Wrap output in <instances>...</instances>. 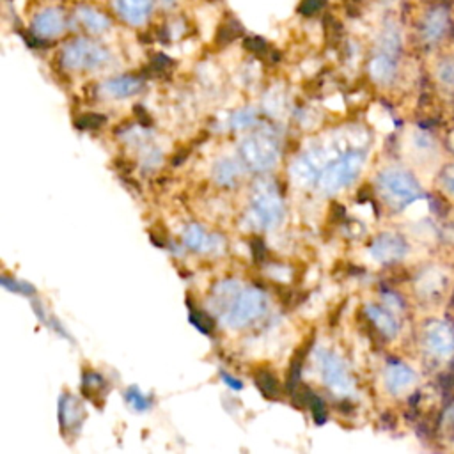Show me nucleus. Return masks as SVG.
Masks as SVG:
<instances>
[{"instance_id": "obj_29", "label": "nucleus", "mask_w": 454, "mask_h": 454, "mask_svg": "<svg viewBox=\"0 0 454 454\" xmlns=\"http://www.w3.org/2000/svg\"><path fill=\"white\" fill-rule=\"evenodd\" d=\"M243 44H245V48H247L250 53H254V55L262 57V55L270 53V46H268V43H266L262 37H259V35L245 37Z\"/></svg>"}, {"instance_id": "obj_11", "label": "nucleus", "mask_w": 454, "mask_h": 454, "mask_svg": "<svg viewBox=\"0 0 454 454\" xmlns=\"http://www.w3.org/2000/svg\"><path fill=\"white\" fill-rule=\"evenodd\" d=\"M367 71L372 82H376L378 85H390L399 71V55L374 50L372 57L369 59Z\"/></svg>"}, {"instance_id": "obj_9", "label": "nucleus", "mask_w": 454, "mask_h": 454, "mask_svg": "<svg viewBox=\"0 0 454 454\" xmlns=\"http://www.w3.org/2000/svg\"><path fill=\"white\" fill-rule=\"evenodd\" d=\"M374 261L381 264H395L403 261L410 250L408 241L395 232H383L369 247Z\"/></svg>"}, {"instance_id": "obj_35", "label": "nucleus", "mask_w": 454, "mask_h": 454, "mask_svg": "<svg viewBox=\"0 0 454 454\" xmlns=\"http://www.w3.org/2000/svg\"><path fill=\"white\" fill-rule=\"evenodd\" d=\"M310 410H312V417L316 419L317 424L325 422V419H326V410H325V404L321 403V399L316 397V399L312 401V404H310Z\"/></svg>"}, {"instance_id": "obj_4", "label": "nucleus", "mask_w": 454, "mask_h": 454, "mask_svg": "<svg viewBox=\"0 0 454 454\" xmlns=\"http://www.w3.org/2000/svg\"><path fill=\"white\" fill-rule=\"evenodd\" d=\"M108 60H110L108 50L99 43L85 37H78L67 43L60 53V64L69 71L96 69L105 66Z\"/></svg>"}, {"instance_id": "obj_2", "label": "nucleus", "mask_w": 454, "mask_h": 454, "mask_svg": "<svg viewBox=\"0 0 454 454\" xmlns=\"http://www.w3.org/2000/svg\"><path fill=\"white\" fill-rule=\"evenodd\" d=\"M420 349L436 365H449L454 360V325L443 317H431L420 330Z\"/></svg>"}, {"instance_id": "obj_39", "label": "nucleus", "mask_w": 454, "mask_h": 454, "mask_svg": "<svg viewBox=\"0 0 454 454\" xmlns=\"http://www.w3.org/2000/svg\"><path fill=\"white\" fill-rule=\"evenodd\" d=\"M447 145H449V149L454 153V131H450V135H449V142H447Z\"/></svg>"}, {"instance_id": "obj_3", "label": "nucleus", "mask_w": 454, "mask_h": 454, "mask_svg": "<svg viewBox=\"0 0 454 454\" xmlns=\"http://www.w3.org/2000/svg\"><path fill=\"white\" fill-rule=\"evenodd\" d=\"M406 149L411 163L417 168L429 172L433 177L447 161L445 145L431 131L424 128H411V131L406 137Z\"/></svg>"}, {"instance_id": "obj_23", "label": "nucleus", "mask_w": 454, "mask_h": 454, "mask_svg": "<svg viewBox=\"0 0 454 454\" xmlns=\"http://www.w3.org/2000/svg\"><path fill=\"white\" fill-rule=\"evenodd\" d=\"M255 385L259 387L261 394L266 397V399H275L280 392V387H278V380L268 372V371H259L255 374Z\"/></svg>"}, {"instance_id": "obj_15", "label": "nucleus", "mask_w": 454, "mask_h": 454, "mask_svg": "<svg viewBox=\"0 0 454 454\" xmlns=\"http://www.w3.org/2000/svg\"><path fill=\"white\" fill-rule=\"evenodd\" d=\"M74 20L78 21V25H80L85 32L94 34V35L106 32V30L110 28V25H112L110 18H108L103 11L96 9L94 5H85V4L76 5V9H74Z\"/></svg>"}, {"instance_id": "obj_14", "label": "nucleus", "mask_w": 454, "mask_h": 454, "mask_svg": "<svg viewBox=\"0 0 454 454\" xmlns=\"http://www.w3.org/2000/svg\"><path fill=\"white\" fill-rule=\"evenodd\" d=\"M117 16L129 25H142L153 12V0H114Z\"/></svg>"}, {"instance_id": "obj_32", "label": "nucleus", "mask_w": 454, "mask_h": 454, "mask_svg": "<svg viewBox=\"0 0 454 454\" xmlns=\"http://www.w3.org/2000/svg\"><path fill=\"white\" fill-rule=\"evenodd\" d=\"M192 321L204 333H211L215 330V321L202 310H193L192 312Z\"/></svg>"}, {"instance_id": "obj_5", "label": "nucleus", "mask_w": 454, "mask_h": 454, "mask_svg": "<svg viewBox=\"0 0 454 454\" xmlns=\"http://www.w3.org/2000/svg\"><path fill=\"white\" fill-rule=\"evenodd\" d=\"M452 18L450 11L443 4H434L427 7L417 23V35L422 46L436 48L440 46L447 35L452 34Z\"/></svg>"}, {"instance_id": "obj_26", "label": "nucleus", "mask_w": 454, "mask_h": 454, "mask_svg": "<svg viewBox=\"0 0 454 454\" xmlns=\"http://www.w3.org/2000/svg\"><path fill=\"white\" fill-rule=\"evenodd\" d=\"M184 239H186V245L192 247L193 250H207V248L211 247L209 238H207L206 232H204L200 227H197V225H190V227H188Z\"/></svg>"}, {"instance_id": "obj_13", "label": "nucleus", "mask_w": 454, "mask_h": 454, "mask_svg": "<svg viewBox=\"0 0 454 454\" xmlns=\"http://www.w3.org/2000/svg\"><path fill=\"white\" fill-rule=\"evenodd\" d=\"M367 319L372 323V326L378 330V333L385 339H394L399 333V321L397 314L383 305H367L365 307Z\"/></svg>"}, {"instance_id": "obj_40", "label": "nucleus", "mask_w": 454, "mask_h": 454, "mask_svg": "<svg viewBox=\"0 0 454 454\" xmlns=\"http://www.w3.org/2000/svg\"><path fill=\"white\" fill-rule=\"evenodd\" d=\"M163 2H165V4H172L174 0H163Z\"/></svg>"}, {"instance_id": "obj_8", "label": "nucleus", "mask_w": 454, "mask_h": 454, "mask_svg": "<svg viewBox=\"0 0 454 454\" xmlns=\"http://www.w3.org/2000/svg\"><path fill=\"white\" fill-rule=\"evenodd\" d=\"M264 310V296L255 289H245L234 300L229 314L225 316V323L234 328L245 326L247 323L259 317Z\"/></svg>"}, {"instance_id": "obj_19", "label": "nucleus", "mask_w": 454, "mask_h": 454, "mask_svg": "<svg viewBox=\"0 0 454 454\" xmlns=\"http://www.w3.org/2000/svg\"><path fill=\"white\" fill-rule=\"evenodd\" d=\"M142 89V80L137 76H117L103 83V92L112 98H128Z\"/></svg>"}, {"instance_id": "obj_34", "label": "nucleus", "mask_w": 454, "mask_h": 454, "mask_svg": "<svg viewBox=\"0 0 454 454\" xmlns=\"http://www.w3.org/2000/svg\"><path fill=\"white\" fill-rule=\"evenodd\" d=\"M126 401H129L138 411H142V410H145V408L151 406V403H149L137 388H131L129 392H126Z\"/></svg>"}, {"instance_id": "obj_18", "label": "nucleus", "mask_w": 454, "mask_h": 454, "mask_svg": "<svg viewBox=\"0 0 454 454\" xmlns=\"http://www.w3.org/2000/svg\"><path fill=\"white\" fill-rule=\"evenodd\" d=\"M243 154L255 168H266L275 161V151L268 140H247L243 144Z\"/></svg>"}, {"instance_id": "obj_17", "label": "nucleus", "mask_w": 454, "mask_h": 454, "mask_svg": "<svg viewBox=\"0 0 454 454\" xmlns=\"http://www.w3.org/2000/svg\"><path fill=\"white\" fill-rule=\"evenodd\" d=\"M431 74L434 85L442 92L454 94V53H442L436 57Z\"/></svg>"}, {"instance_id": "obj_20", "label": "nucleus", "mask_w": 454, "mask_h": 454, "mask_svg": "<svg viewBox=\"0 0 454 454\" xmlns=\"http://www.w3.org/2000/svg\"><path fill=\"white\" fill-rule=\"evenodd\" d=\"M255 209H257V216L262 223L270 225L275 223L280 218V200L275 195L270 193H261L255 199Z\"/></svg>"}, {"instance_id": "obj_16", "label": "nucleus", "mask_w": 454, "mask_h": 454, "mask_svg": "<svg viewBox=\"0 0 454 454\" xmlns=\"http://www.w3.org/2000/svg\"><path fill=\"white\" fill-rule=\"evenodd\" d=\"M447 284H449V277L442 268L440 270L427 268L420 273V277L417 280V289L424 298L434 300L447 291Z\"/></svg>"}, {"instance_id": "obj_30", "label": "nucleus", "mask_w": 454, "mask_h": 454, "mask_svg": "<svg viewBox=\"0 0 454 454\" xmlns=\"http://www.w3.org/2000/svg\"><path fill=\"white\" fill-rule=\"evenodd\" d=\"M440 429L445 433L447 438L454 440V401L443 410L442 422H440Z\"/></svg>"}, {"instance_id": "obj_27", "label": "nucleus", "mask_w": 454, "mask_h": 454, "mask_svg": "<svg viewBox=\"0 0 454 454\" xmlns=\"http://www.w3.org/2000/svg\"><path fill=\"white\" fill-rule=\"evenodd\" d=\"M215 176H216V179H218L222 184L231 183V181L238 176V167L234 165V161H231V160H223V161H220V163L216 165V172H215Z\"/></svg>"}, {"instance_id": "obj_24", "label": "nucleus", "mask_w": 454, "mask_h": 454, "mask_svg": "<svg viewBox=\"0 0 454 454\" xmlns=\"http://www.w3.org/2000/svg\"><path fill=\"white\" fill-rule=\"evenodd\" d=\"M82 390H83L85 397H89V399L103 397V395H105V392H106V385H105V380H103L99 374L89 372V374H85V376H83Z\"/></svg>"}, {"instance_id": "obj_33", "label": "nucleus", "mask_w": 454, "mask_h": 454, "mask_svg": "<svg viewBox=\"0 0 454 454\" xmlns=\"http://www.w3.org/2000/svg\"><path fill=\"white\" fill-rule=\"evenodd\" d=\"M325 5H326V0H301V4L298 5V11L303 16H312L319 12Z\"/></svg>"}, {"instance_id": "obj_6", "label": "nucleus", "mask_w": 454, "mask_h": 454, "mask_svg": "<svg viewBox=\"0 0 454 454\" xmlns=\"http://www.w3.org/2000/svg\"><path fill=\"white\" fill-rule=\"evenodd\" d=\"M364 165V154L362 153H349L342 156L340 160L333 161L321 176V188L328 193H333L340 190L342 186L349 184L360 172Z\"/></svg>"}, {"instance_id": "obj_25", "label": "nucleus", "mask_w": 454, "mask_h": 454, "mask_svg": "<svg viewBox=\"0 0 454 454\" xmlns=\"http://www.w3.org/2000/svg\"><path fill=\"white\" fill-rule=\"evenodd\" d=\"M241 32L243 28L239 27V23L234 18H229L216 30V44H229L231 41L238 39Z\"/></svg>"}, {"instance_id": "obj_1", "label": "nucleus", "mask_w": 454, "mask_h": 454, "mask_svg": "<svg viewBox=\"0 0 454 454\" xmlns=\"http://www.w3.org/2000/svg\"><path fill=\"white\" fill-rule=\"evenodd\" d=\"M381 200L399 211L417 202L424 195V188L413 170L404 167H388L378 174L376 179Z\"/></svg>"}, {"instance_id": "obj_12", "label": "nucleus", "mask_w": 454, "mask_h": 454, "mask_svg": "<svg viewBox=\"0 0 454 454\" xmlns=\"http://www.w3.org/2000/svg\"><path fill=\"white\" fill-rule=\"evenodd\" d=\"M325 383L337 394H348L351 390V378L344 364L332 353H325L321 358Z\"/></svg>"}, {"instance_id": "obj_21", "label": "nucleus", "mask_w": 454, "mask_h": 454, "mask_svg": "<svg viewBox=\"0 0 454 454\" xmlns=\"http://www.w3.org/2000/svg\"><path fill=\"white\" fill-rule=\"evenodd\" d=\"M60 424H62V429L64 427H78L80 422L83 420L85 417V411L80 404V401L73 395H67V397H62L60 401Z\"/></svg>"}, {"instance_id": "obj_38", "label": "nucleus", "mask_w": 454, "mask_h": 454, "mask_svg": "<svg viewBox=\"0 0 454 454\" xmlns=\"http://www.w3.org/2000/svg\"><path fill=\"white\" fill-rule=\"evenodd\" d=\"M223 380H225V381H229V385H231V387H234V388H241V387H243V383H239L238 380H232V378H231V376H227V374H223Z\"/></svg>"}, {"instance_id": "obj_37", "label": "nucleus", "mask_w": 454, "mask_h": 454, "mask_svg": "<svg viewBox=\"0 0 454 454\" xmlns=\"http://www.w3.org/2000/svg\"><path fill=\"white\" fill-rule=\"evenodd\" d=\"M254 121V114H250V110H245V112H238L234 115V124L236 126H247Z\"/></svg>"}, {"instance_id": "obj_36", "label": "nucleus", "mask_w": 454, "mask_h": 454, "mask_svg": "<svg viewBox=\"0 0 454 454\" xmlns=\"http://www.w3.org/2000/svg\"><path fill=\"white\" fill-rule=\"evenodd\" d=\"M252 252H254V259L255 261H262L266 257V247L261 239H254L252 241Z\"/></svg>"}, {"instance_id": "obj_28", "label": "nucleus", "mask_w": 454, "mask_h": 454, "mask_svg": "<svg viewBox=\"0 0 454 454\" xmlns=\"http://www.w3.org/2000/svg\"><path fill=\"white\" fill-rule=\"evenodd\" d=\"M76 128L78 129H98L105 124V115L101 114H83L82 117L76 119Z\"/></svg>"}, {"instance_id": "obj_31", "label": "nucleus", "mask_w": 454, "mask_h": 454, "mask_svg": "<svg viewBox=\"0 0 454 454\" xmlns=\"http://www.w3.org/2000/svg\"><path fill=\"white\" fill-rule=\"evenodd\" d=\"M293 404L294 406H298V408H305V406H310L312 404V401L316 399V395H314V392L307 387V385H301V387H298L296 388V392L293 394Z\"/></svg>"}, {"instance_id": "obj_22", "label": "nucleus", "mask_w": 454, "mask_h": 454, "mask_svg": "<svg viewBox=\"0 0 454 454\" xmlns=\"http://www.w3.org/2000/svg\"><path fill=\"white\" fill-rule=\"evenodd\" d=\"M438 190L450 200H454V160H447L434 176Z\"/></svg>"}, {"instance_id": "obj_10", "label": "nucleus", "mask_w": 454, "mask_h": 454, "mask_svg": "<svg viewBox=\"0 0 454 454\" xmlns=\"http://www.w3.org/2000/svg\"><path fill=\"white\" fill-rule=\"evenodd\" d=\"M32 35L43 44L66 30V16L59 7H46L32 18Z\"/></svg>"}, {"instance_id": "obj_7", "label": "nucleus", "mask_w": 454, "mask_h": 454, "mask_svg": "<svg viewBox=\"0 0 454 454\" xmlns=\"http://www.w3.org/2000/svg\"><path fill=\"white\" fill-rule=\"evenodd\" d=\"M417 383H419V374L411 365L395 358L387 362L383 369V385L390 395L394 397L408 395L415 390Z\"/></svg>"}]
</instances>
